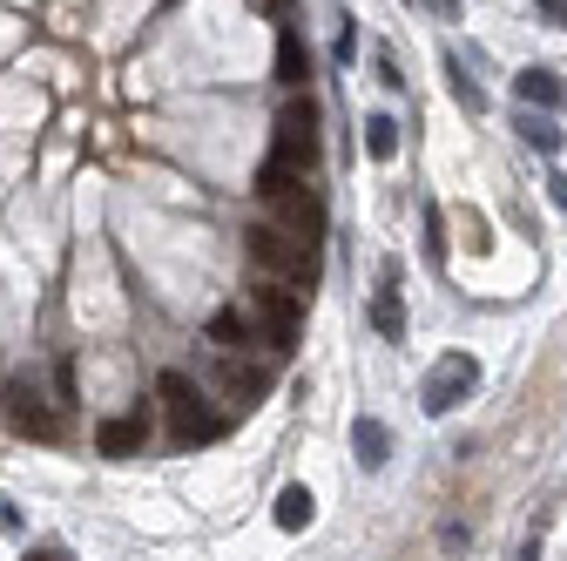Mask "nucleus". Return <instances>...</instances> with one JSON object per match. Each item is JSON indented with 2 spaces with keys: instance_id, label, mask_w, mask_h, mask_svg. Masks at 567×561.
Returning a JSON list of instances; mask_svg holds the SVG:
<instances>
[{
  "instance_id": "nucleus-11",
  "label": "nucleus",
  "mask_w": 567,
  "mask_h": 561,
  "mask_svg": "<svg viewBox=\"0 0 567 561\" xmlns=\"http://www.w3.org/2000/svg\"><path fill=\"white\" fill-rule=\"evenodd\" d=\"M311 514H318L311 487H298V480H291V487L277 494V528H284V534H305V528H311Z\"/></svg>"
},
{
  "instance_id": "nucleus-6",
  "label": "nucleus",
  "mask_w": 567,
  "mask_h": 561,
  "mask_svg": "<svg viewBox=\"0 0 567 561\" xmlns=\"http://www.w3.org/2000/svg\"><path fill=\"white\" fill-rule=\"evenodd\" d=\"M277 210H284V224H277V231H291V237H305V244H324V196H318L311 183L284 190Z\"/></svg>"
},
{
  "instance_id": "nucleus-20",
  "label": "nucleus",
  "mask_w": 567,
  "mask_h": 561,
  "mask_svg": "<svg viewBox=\"0 0 567 561\" xmlns=\"http://www.w3.org/2000/svg\"><path fill=\"white\" fill-rule=\"evenodd\" d=\"M466 541H473V528H466V521H446V528H440V548H446V554H460Z\"/></svg>"
},
{
  "instance_id": "nucleus-19",
  "label": "nucleus",
  "mask_w": 567,
  "mask_h": 561,
  "mask_svg": "<svg viewBox=\"0 0 567 561\" xmlns=\"http://www.w3.org/2000/svg\"><path fill=\"white\" fill-rule=\"evenodd\" d=\"M425 257L446 264V217H440V203H425Z\"/></svg>"
},
{
  "instance_id": "nucleus-13",
  "label": "nucleus",
  "mask_w": 567,
  "mask_h": 561,
  "mask_svg": "<svg viewBox=\"0 0 567 561\" xmlns=\"http://www.w3.org/2000/svg\"><path fill=\"white\" fill-rule=\"evenodd\" d=\"M209 345H224V353H244V345H257L250 312H217V318H209Z\"/></svg>"
},
{
  "instance_id": "nucleus-16",
  "label": "nucleus",
  "mask_w": 567,
  "mask_h": 561,
  "mask_svg": "<svg viewBox=\"0 0 567 561\" xmlns=\"http://www.w3.org/2000/svg\"><path fill=\"white\" fill-rule=\"evenodd\" d=\"M372 325H379V338H405V305H399V285H385L379 298H372Z\"/></svg>"
},
{
  "instance_id": "nucleus-23",
  "label": "nucleus",
  "mask_w": 567,
  "mask_h": 561,
  "mask_svg": "<svg viewBox=\"0 0 567 561\" xmlns=\"http://www.w3.org/2000/svg\"><path fill=\"white\" fill-rule=\"evenodd\" d=\"M257 8H264L270 21H284V28H291V8H298V0H257Z\"/></svg>"
},
{
  "instance_id": "nucleus-8",
  "label": "nucleus",
  "mask_w": 567,
  "mask_h": 561,
  "mask_svg": "<svg viewBox=\"0 0 567 561\" xmlns=\"http://www.w3.org/2000/svg\"><path fill=\"white\" fill-rule=\"evenodd\" d=\"M8 419H14V434H28V440H54V434H61V419L41 406V392H34V386H14Z\"/></svg>"
},
{
  "instance_id": "nucleus-26",
  "label": "nucleus",
  "mask_w": 567,
  "mask_h": 561,
  "mask_svg": "<svg viewBox=\"0 0 567 561\" xmlns=\"http://www.w3.org/2000/svg\"><path fill=\"white\" fill-rule=\"evenodd\" d=\"M547 183H554V190H547V196H554V203H560V210H567V176H547Z\"/></svg>"
},
{
  "instance_id": "nucleus-12",
  "label": "nucleus",
  "mask_w": 567,
  "mask_h": 561,
  "mask_svg": "<svg viewBox=\"0 0 567 561\" xmlns=\"http://www.w3.org/2000/svg\"><path fill=\"white\" fill-rule=\"evenodd\" d=\"M514 89H520V102H527V109H540V115L560 102V75H554V68H520Z\"/></svg>"
},
{
  "instance_id": "nucleus-7",
  "label": "nucleus",
  "mask_w": 567,
  "mask_h": 561,
  "mask_svg": "<svg viewBox=\"0 0 567 561\" xmlns=\"http://www.w3.org/2000/svg\"><path fill=\"white\" fill-rule=\"evenodd\" d=\"M142 447H150V412H142V406L95 427V453H109V460H135Z\"/></svg>"
},
{
  "instance_id": "nucleus-14",
  "label": "nucleus",
  "mask_w": 567,
  "mask_h": 561,
  "mask_svg": "<svg viewBox=\"0 0 567 561\" xmlns=\"http://www.w3.org/2000/svg\"><path fill=\"white\" fill-rule=\"evenodd\" d=\"M224 386H230V392H237L244 406H257V399L270 392V366H250V359H230V366H224Z\"/></svg>"
},
{
  "instance_id": "nucleus-24",
  "label": "nucleus",
  "mask_w": 567,
  "mask_h": 561,
  "mask_svg": "<svg viewBox=\"0 0 567 561\" xmlns=\"http://www.w3.org/2000/svg\"><path fill=\"white\" fill-rule=\"evenodd\" d=\"M379 82H385V89H405V75L392 68V54H385V48H379Z\"/></svg>"
},
{
  "instance_id": "nucleus-22",
  "label": "nucleus",
  "mask_w": 567,
  "mask_h": 561,
  "mask_svg": "<svg viewBox=\"0 0 567 561\" xmlns=\"http://www.w3.org/2000/svg\"><path fill=\"white\" fill-rule=\"evenodd\" d=\"M534 8H540L547 28H567V0H534Z\"/></svg>"
},
{
  "instance_id": "nucleus-1",
  "label": "nucleus",
  "mask_w": 567,
  "mask_h": 561,
  "mask_svg": "<svg viewBox=\"0 0 567 561\" xmlns=\"http://www.w3.org/2000/svg\"><path fill=\"white\" fill-rule=\"evenodd\" d=\"M244 251H250V264H264L270 277L298 285V298H311V285H318V244L277 231V224H250V231H244Z\"/></svg>"
},
{
  "instance_id": "nucleus-15",
  "label": "nucleus",
  "mask_w": 567,
  "mask_h": 561,
  "mask_svg": "<svg viewBox=\"0 0 567 561\" xmlns=\"http://www.w3.org/2000/svg\"><path fill=\"white\" fill-rule=\"evenodd\" d=\"M520 143H527V150H540V156H560V129H554V115L520 109Z\"/></svg>"
},
{
  "instance_id": "nucleus-18",
  "label": "nucleus",
  "mask_w": 567,
  "mask_h": 561,
  "mask_svg": "<svg viewBox=\"0 0 567 561\" xmlns=\"http://www.w3.org/2000/svg\"><path fill=\"white\" fill-rule=\"evenodd\" d=\"M446 82H453V102H460L466 115H480V109H486V89L466 75V61H460V54H446Z\"/></svg>"
},
{
  "instance_id": "nucleus-2",
  "label": "nucleus",
  "mask_w": 567,
  "mask_h": 561,
  "mask_svg": "<svg viewBox=\"0 0 567 561\" xmlns=\"http://www.w3.org/2000/svg\"><path fill=\"white\" fill-rule=\"evenodd\" d=\"M156 399L169 412V447H209V440L224 434V412H209V399H203V386L189 373H163Z\"/></svg>"
},
{
  "instance_id": "nucleus-9",
  "label": "nucleus",
  "mask_w": 567,
  "mask_h": 561,
  "mask_svg": "<svg viewBox=\"0 0 567 561\" xmlns=\"http://www.w3.org/2000/svg\"><path fill=\"white\" fill-rule=\"evenodd\" d=\"M351 453H359V467H385L392 460V427H385V419H372V412H359V419H351Z\"/></svg>"
},
{
  "instance_id": "nucleus-3",
  "label": "nucleus",
  "mask_w": 567,
  "mask_h": 561,
  "mask_svg": "<svg viewBox=\"0 0 567 561\" xmlns=\"http://www.w3.org/2000/svg\"><path fill=\"white\" fill-rule=\"evenodd\" d=\"M324 115H318V102L311 95H291L277 109V143H270V156L277 163H291L298 176H311L318 170V150H324V129H318Z\"/></svg>"
},
{
  "instance_id": "nucleus-17",
  "label": "nucleus",
  "mask_w": 567,
  "mask_h": 561,
  "mask_svg": "<svg viewBox=\"0 0 567 561\" xmlns=\"http://www.w3.org/2000/svg\"><path fill=\"white\" fill-rule=\"evenodd\" d=\"M365 156L372 163H392L399 156V122L392 115H365Z\"/></svg>"
},
{
  "instance_id": "nucleus-21",
  "label": "nucleus",
  "mask_w": 567,
  "mask_h": 561,
  "mask_svg": "<svg viewBox=\"0 0 567 561\" xmlns=\"http://www.w3.org/2000/svg\"><path fill=\"white\" fill-rule=\"evenodd\" d=\"M21 561H68V548H61V541H34Z\"/></svg>"
},
{
  "instance_id": "nucleus-4",
  "label": "nucleus",
  "mask_w": 567,
  "mask_h": 561,
  "mask_svg": "<svg viewBox=\"0 0 567 561\" xmlns=\"http://www.w3.org/2000/svg\"><path fill=\"white\" fill-rule=\"evenodd\" d=\"M244 312H250V325H257V338L270 345V353H291V338L305 325V298L291 285H250L244 292Z\"/></svg>"
},
{
  "instance_id": "nucleus-10",
  "label": "nucleus",
  "mask_w": 567,
  "mask_h": 561,
  "mask_svg": "<svg viewBox=\"0 0 567 561\" xmlns=\"http://www.w3.org/2000/svg\"><path fill=\"white\" fill-rule=\"evenodd\" d=\"M277 82L284 89H305L311 82V48L298 28H277Z\"/></svg>"
},
{
  "instance_id": "nucleus-5",
  "label": "nucleus",
  "mask_w": 567,
  "mask_h": 561,
  "mask_svg": "<svg viewBox=\"0 0 567 561\" xmlns=\"http://www.w3.org/2000/svg\"><path fill=\"white\" fill-rule=\"evenodd\" d=\"M473 386H480V359H473V353H446V359L433 366V379H425L419 399H425V412H433V419H446Z\"/></svg>"
},
{
  "instance_id": "nucleus-25",
  "label": "nucleus",
  "mask_w": 567,
  "mask_h": 561,
  "mask_svg": "<svg viewBox=\"0 0 567 561\" xmlns=\"http://www.w3.org/2000/svg\"><path fill=\"white\" fill-rule=\"evenodd\" d=\"M514 561H540V534H527V541H520V554H514Z\"/></svg>"
}]
</instances>
